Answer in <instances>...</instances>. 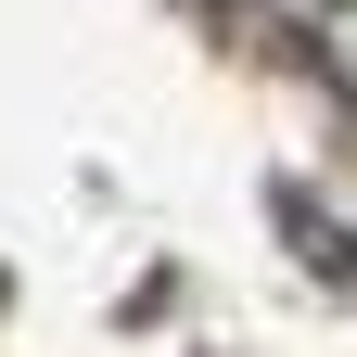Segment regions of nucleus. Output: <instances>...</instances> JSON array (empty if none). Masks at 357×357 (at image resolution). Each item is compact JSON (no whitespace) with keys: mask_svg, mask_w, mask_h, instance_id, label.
I'll return each instance as SVG.
<instances>
[{"mask_svg":"<svg viewBox=\"0 0 357 357\" xmlns=\"http://www.w3.org/2000/svg\"><path fill=\"white\" fill-rule=\"evenodd\" d=\"M268 13H281V26H306V38H319V64L357 89V0H268Z\"/></svg>","mask_w":357,"mask_h":357,"instance_id":"obj_1","label":"nucleus"}]
</instances>
